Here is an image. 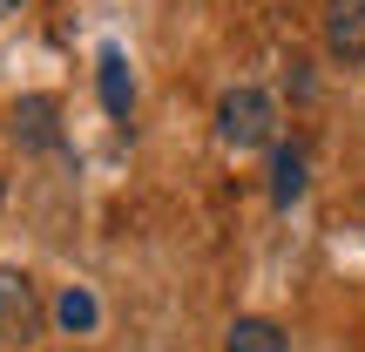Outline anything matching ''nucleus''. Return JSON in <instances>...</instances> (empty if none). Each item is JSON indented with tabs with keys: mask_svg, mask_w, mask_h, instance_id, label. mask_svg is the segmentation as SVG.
<instances>
[{
	"mask_svg": "<svg viewBox=\"0 0 365 352\" xmlns=\"http://www.w3.org/2000/svg\"><path fill=\"white\" fill-rule=\"evenodd\" d=\"M95 81H102V109L115 122H129L135 109V81H129V61H122V48H102V61H95Z\"/></svg>",
	"mask_w": 365,
	"mask_h": 352,
	"instance_id": "obj_5",
	"label": "nucleus"
},
{
	"mask_svg": "<svg viewBox=\"0 0 365 352\" xmlns=\"http://www.w3.org/2000/svg\"><path fill=\"white\" fill-rule=\"evenodd\" d=\"M325 54L339 68H365V0H325Z\"/></svg>",
	"mask_w": 365,
	"mask_h": 352,
	"instance_id": "obj_2",
	"label": "nucleus"
},
{
	"mask_svg": "<svg viewBox=\"0 0 365 352\" xmlns=\"http://www.w3.org/2000/svg\"><path fill=\"white\" fill-rule=\"evenodd\" d=\"M298 196H304V149L298 143H277V156H271V203L291 210Z\"/></svg>",
	"mask_w": 365,
	"mask_h": 352,
	"instance_id": "obj_6",
	"label": "nucleus"
},
{
	"mask_svg": "<svg viewBox=\"0 0 365 352\" xmlns=\"http://www.w3.org/2000/svg\"><path fill=\"white\" fill-rule=\"evenodd\" d=\"M223 352H284V332H277L271 318H237V326L223 332Z\"/></svg>",
	"mask_w": 365,
	"mask_h": 352,
	"instance_id": "obj_7",
	"label": "nucleus"
},
{
	"mask_svg": "<svg viewBox=\"0 0 365 352\" xmlns=\"http://www.w3.org/2000/svg\"><path fill=\"white\" fill-rule=\"evenodd\" d=\"M34 332V278L0 271V339H27Z\"/></svg>",
	"mask_w": 365,
	"mask_h": 352,
	"instance_id": "obj_4",
	"label": "nucleus"
},
{
	"mask_svg": "<svg viewBox=\"0 0 365 352\" xmlns=\"http://www.w3.org/2000/svg\"><path fill=\"white\" fill-rule=\"evenodd\" d=\"M0 7H21V0H0Z\"/></svg>",
	"mask_w": 365,
	"mask_h": 352,
	"instance_id": "obj_9",
	"label": "nucleus"
},
{
	"mask_svg": "<svg viewBox=\"0 0 365 352\" xmlns=\"http://www.w3.org/2000/svg\"><path fill=\"white\" fill-rule=\"evenodd\" d=\"M54 318H61V332H88L95 326V318H102V312H95V298H88V291H61V305H54Z\"/></svg>",
	"mask_w": 365,
	"mask_h": 352,
	"instance_id": "obj_8",
	"label": "nucleus"
},
{
	"mask_svg": "<svg viewBox=\"0 0 365 352\" xmlns=\"http://www.w3.org/2000/svg\"><path fill=\"white\" fill-rule=\"evenodd\" d=\"M14 143L21 149H61V102L54 95H21L14 102Z\"/></svg>",
	"mask_w": 365,
	"mask_h": 352,
	"instance_id": "obj_3",
	"label": "nucleus"
},
{
	"mask_svg": "<svg viewBox=\"0 0 365 352\" xmlns=\"http://www.w3.org/2000/svg\"><path fill=\"white\" fill-rule=\"evenodd\" d=\"M217 136H223V149H264V143H277V102L264 89H223L217 95Z\"/></svg>",
	"mask_w": 365,
	"mask_h": 352,
	"instance_id": "obj_1",
	"label": "nucleus"
}]
</instances>
